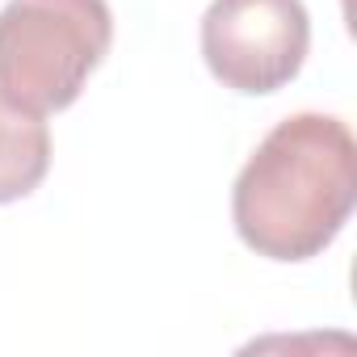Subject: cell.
<instances>
[{"mask_svg": "<svg viewBox=\"0 0 357 357\" xmlns=\"http://www.w3.org/2000/svg\"><path fill=\"white\" fill-rule=\"evenodd\" d=\"M357 206V139L336 114H290L248 155L231 185L244 248L298 265L319 257Z\"/></svg>", "mask_w": 357, "mask_h": 357, "instance_id": "6da1fadb", "label": "cell"}, {"mask_svg": "<svg viewBox=\"0 0 357 357\" xmlns=\"http://www.w3.org/2000/svg\"><path fill=\"white\" fill-rule=\"evenodd\" d=\"M311 51L303 0H211L202 13V59L211 76L240 97L286 89Z\"/></svg>", "mask_w": 357, "mask_h": 357, "instance_id": "3957f363", "label": "cell"}, {"mask_svg": "<svg viewBox=\"0 0 357 357\" xmlns=\"http://www.w3.org/2000/svg\"><path fill=\"white\" fill-rule=\"evenodd\" d=\"M51 168V130L43 114L0 101V206L30 198Z\"/></svg>", "mask_w": 357, "mask_h": 357, "instance_id": "277c9868", "label": "cell"}, {"mask_svg": "<svg viewBox=\"0 0 357 357\" xmlns=\"http://www.w3.org/2000/svg\"><path fill=\"white\" fill-rule=\"evenodd\" d=\"M114 43L109 0H9L0 9V101L68 109Z\"/></svg>", "mask_w": 357, "mask_h": 357, "instance_id": "7a4b0ae2", "label": "cell"}]
</instances>
